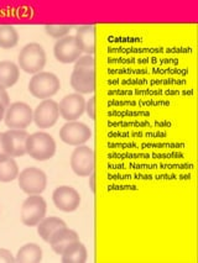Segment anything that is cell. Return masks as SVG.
Here are the masks:
<instances>
[{"label": "cell", "mask_w": 198, "mask_h": 263, "mask_svg": "<svg viewBox=\"0 0 198 263\" xmlns=\"http://www.w3.org/2000/svg\"><path fill=\"white\" fill-rule=\"evenodd\" d=\"M61 83L57 76L50 72H40L31 78L29 83V90L35 98L48 99L60 90Z\"/></svg>", "instance_id": "3957f363"}, {"label": "cell", "mask_w": 198, "mask_h": 263, "mask_svg": "<svg viewBox=\"0 0 198 263\" xmlns=\"http://www.w3.org/2000/svg\"><path fill=\"white\" fill-rule=\"evenodd\" d=\"M46 201L40 195H30L21 206V221L26 226H36L46 215Z\"/></svg>", "instance_id": "5b68a950"}, {"label": "cell", "mask_w": 198, "mask_h": 263, "mask_svg": "<svg viewBox=\"0 0 198 263\" xmlns=\"http://www.w3.org/2000/svg\"><path fill=\"white\" fill-rule=\"evenodd\" d=\"M47 185V177L45 172L35 167L25 168L19 176V186L29 195H40Z\"/></svg>", "instance_id": "277c9868"}, {"label": "cell", "mask_w": 198, "mask_h": 263, "mask_svg": "<svg viewBox=\"0 0 198 263\" xmlns=\"http://www.w3.org/2000/svg\"><path fill=\"white\" fill-rule=\"evenodd\" d=\"M33 112L25 103H14L5 111V125L11 130H24L32 122Z\"/></svg>", "instance_id": "8992f818"}, {"label": "cell", "mask_w": 198, "mask_h": 263, "mask_svg": "<svg viewBox=\"0 0 198 263\" xmlns=\"http://www.w3.org/2000/svg\"><path fill=\"white\" fill-rule=\"evenodd\" d=\"M2 139H3V134H0V154H4V149H3V142H2Z\"/></svg>", "instance_id": "f546056e"}, {"label": "cell", "mask_w": 198, "mask_h": 263, "mask_svg": "<svg viewBox=\"0 0 198 263\" xmlns=\"http://www.w3.org/2000/svg\"><path fill=\"white\" fill-rule=\"evenodd\" d=\"M45 30H46V33L48 36L53 39H63L66 37L67 33L71 30V26L69 25H47L45 26Z\"/></svg>", "instance_id": "603a6c76"}, {"label": "cell", "mask_w": 198, "mask_h": 263, "mask_svg": "<svg viewBox=\"0 0 198 263\" xmlns=\"http://www.w3.org/2000/svg\"><path fill=\"white\" fill-rule=\"evenodd\" d=\"M60 114L67 121H76L86 111V102L79 94H69L61 100Z\"/></svg>", "instance_id": "4fadbf2b"}, {"label": "cell", "mask_w": 198, "mask_h": 263, "mask_svg": "<svg viewBox=\"0 0 198 263\" xmlns=\"http://www.w3.org/2000/svg\"><path fill=\"white\" fill-rule=\"evenodd\" d=\"M96 30H94L93 25H87V26H81L77 30V33H76V41H77V45L79 50L84 53L89 54L94 53V48H96Z\"/></svg>", "instance_id": "2e32d148"}, {"label": "cell", "mask_w": 198, "mask_h": 263, "mask_svg": "<svg viewBox=\"0 0 198 263\" xmlns=\"http://www.w3.org/2000/svg\"><path fill=\"white\" fill-rule=\"evenodd\" d=\"M76 241H79V236L77 232L69 230V229L63 228L61 230L56 231L52 235V237L50 238L48 243L51 245L52 250L55 251L56 255H62L63 251H65L69 245L76 242Z\"/></svg>", "instance_id": "9a60e30c"}, {"label": "cell", "mask_w": 198, "mask_h": 263, "mask_svg": "<svg viewBox=\"0 0 198 263\" xmlns=\"http://www.w3.org/2000/svg\"><path fill=\"white\" fill-rule=\"evenodd\" d=\"M94 100L96 99H94V97H92L89 99V102L86 103V111L92 120H94V118H96V115H94Z\"/></svg>", "instance_id": "484cf974"}, {"label": "cell", "mask_w": 198, "mask_h": 263, "mask_svg": "<svg viewBox=\"0 0 198 263\" xmlns=\"http://www.w3.org/2000/svg\"><path fill=\"white\" fill-rule=\"evenodd\" d=\"M91 189H92V192L96 191V188H94V174L93 173L91 174Z\"/></svg>", "instance_id": "f1b7e54d"}, {"label": "cell", "mask_w": 198, "mask_h": 263, "mask_svg": "<svg viewBox=\"0 0 198 263\" xmlns=\"http://www.w3.org/2000/svg\"><path fill=\"white\" fill-rule=\"evenodd\" d=\"M26 154L31 156L33 160H50L56 154V142L48 134L35 133L27 137Z\"/></svg>", "instance_id": "6da1fadb"}, {"label": "cell", "mask_w": 198, "mask_h": 263, "mask_svg": "<svg viewBox=\"0 0 198 263\" xmlns=\"http://www.w3.org/2000/svg\"><path fill=\"white\" fill-rule=\"evenodd\" d=\"M19 176V167L13 157L0 154V182L9 183Z\"/></svg>", "instance_id": "d6986e66"}, {"label": "cell", "mask_w": 198, "mask_h": 263, "mask_svg": "<svg viewBox=\"0 0 198 263\" xmlns=\"http://www.w3.org/2000/svg\"><path fill=\"white\" fill-rule=\"evenodd\" d=\"M0 103H2L5 108L9 106V104H10V100H9V96H8L7 90H5V88H3L2 85H0Z\"/></svg>", "instance_id": "4316f807"}, {"label": "cell", "mask_w": 198, "mask_h": 263, "mask_svg": "<svg viewBox=\"0 0 198 263\" xmlns=\"http://www.w3.org/2000/svg\"><path fill=\"white\" fill-rule=\"evenodd\" d=\"M17 60L24 72L38 74L46 64V53L39 44H29L20 51Z\"/></svg>", "instance_id": "7a4b0ae2"}, {"label": "cell", "mask_w": 198, "mask_h": 263, "mask_svg": "<svg viewBox=\"0 0 198 263\" xmlns=\"http://www.w3.org/2000/svg\"><path fill=\"white\" fill-rule=\"evenodd\" d=\"M63 228H67V225L62 219L56 218V216H51V218L46 219L44 218L40 221V224L38 225V232L42 240L48 242L55 232L61 230V229Z\"/></svg>", "instance_id": "e0dca14e"}, {"label": "cell", "mask_w": 198, "mask_h": 263, "mask_svg": "<svg viewBox=\"0 0 198 263\" xmlns=\"http://www.w3.org/2000/svg\"><path fill=\"white\" fill-rule=\"evenodd\" d=\"M53 53L59 62L67 64L76 62L81 57L82 51L79 50L75 36H66L56 42Z\"/></svg>", "instance_id": "7c38bea8"}, {"label": "cell", "mask_w": 198, "mask_h": 263, "mask_svg": "<svg viewBox=\"0 0 198 263\" xmlns=\"http://www.w3.org/2000/svg\"><path fill=\"white\" fill-rule=\"evenodd\" d=\"M19 42V35L16 30L10 25H0V47L14 48Z\"/></svg>", "instance_id": "7402d4cb"}, {"label": "cell", "mask_w": 198, "mask_h": 263, "mask_svg": "<svg viewBox=\"0 0 198 263\" xmlns=\"http://www.w3.org/2000/svg\"><path fill=\"white\" fill-rule=\"evenodd\" d=\"M41 259L42 250L35 243H27L23 246L16 255V262L20 263H39Z\"/></svg>", "instance_id": "44dd1931"}, {"label": "cell", "mask_w": 198, "mask_h": 263, "mask_svg": "<svg viewBox=\"0 0 198 263\" xmlns=\"http://www.w3.org/2000/svg\"><path fill=\"white\" fill-rule=\"evenodd\" d=\"M20 77L19 67L13 62H0V85L3 88H10L17 83Z\"/></svg>", "instance_id": "ac0fdd59"}, {"label": "cell", "mask_w": 198, "mask_h": 263, "mask_svg": "<svg viewBox=\"0 0 198 263\" xmlns=\"http://www.w3.org/2000/svg\"><path fill=\"white\" fill-rule=\"evenodd\" d=\"M60 137L63 142L69 146H79L87 142L92 137V131L87 125L82 122L71 121L61 128Z\"/></svg>", "instance_id": "9c48e42d"}, {"label": "cell", "mask_w": 198, "mask_h": 263, "mask_svg": "<svg viewBox=\"0 0 198 263\" xmlns=\"http://www.w3.org/2000/svg\"><path fill=\"white\" fill-rule=\"evenodd\" d=\"M59 116V104L51 99H46L40 103V105L36 108L33 112V121H35L36 126L40 128H48L56 124Z\"/></svg>", "instance_id": "30bf717a"}, {"label": "cell", "mask_w": 198, "mask_h": 263, "mask_svg": "<svg viewBox=\"0 0 198 263\" xmlns=\"http://www.w3.org/2000/svg\"><path fill=\"white\" fill-rule=\"evenodd\" d=\"M0 262L11 263V262H15V259H14L13 255H11L8 250L0 249Z\"/></svg>", "instance_id": "d4e9b609"}, {"label": "cell", "mask_w": 198, "mask_h": 263, "mask_svg": "<svg viewBox=\"0 0 198 263\" xmlns=\"http://www.w3.org/2000/svg\"><path fill=\"white\" fill-rule=\"evenodd\" d=\"M5 116V106L0 103V121L3 120V118Z\"/></svg>", "instance_id": "83f0119b"}, {"label": "cell", "mask_w": 198, "mask_h": 263, "mask_svg": "<svg viewBox=\"0 0 198 263\" xmlns=\"http://www.w3.org/2000/svg\"><path fill=\"white\" fill-rule=\"evenodd\" d=\"M52 200L57 209L65 213H72L81 204V197L78 192L71 186H59L55 189Z\"/></svg>", "instance_id": "8fae6325"}, {"label": "cell", "mask_w": 198, "mask_h": 263, "mask_svg": "<svg viewBox=\"0 0 198 263\" xmlns=\"http://www.w3.org/2000/svg\"><path fill=\"white\" fill-rule=\"evenodd\" d=\"M26 131L24 130H9L3 134V149L4 154L10 157H23L26 154V141H27Z\"/></svg>", "instance_id": "ba28073f"}, {"label": "cell", "mask_w": 198, "mask_h": 263, "mask_svg": "<svg viewBox=\"0 0 198 263\" xmlns=\"http://www.w3.org/2000/svg\"><path fill=\"white\" fill-rule=\"evenodd\" d=\"M71 85L77 93H93L94 89H96V72H94V69H73V73L71 76Z\"/></svg>", "instance_id": "5bb4252c"}, {"label": "cell", "mask_w": 198, "mask_h": 263, "mask_svg": "<svg viewBox=\"0 0 198 263\" xmlns=\"http://www.w3.org/2000/svg\"><path fill=\"white\" fill-rule=\"evenodd\" d=\"M61 256L63 263H84L87 261V250L79 241H76L69 245Z\"/></svg>", "instance_id": "ffe728a7"}, {"label": "cell", "mask_w": 198, "mask_h": 263, "mask_svg": "<svg viewBox=\"0 0 198 263\" xmlns=\"http://www.w3.org/2000/svg\"><path fill=\"white\" fill-rule=\"evenodd\" d=\"M71 167L77 176L89 177L94 171V151L87 146H78L71 156Z\"/></svg>", "instance_id": "52a82bcc"}, {"label": "cell", "mask_w": 198, "mask_h": 263, "mask_svg": "<svg viewBox=\"0 0 198 263\" xmlns=\"http://www.w3.org/2000/svg\"><path fill=\"white\" fill-rule=\"evenodd\" d=\"M75 68L94 69V58L92 56L79 57L77 60V63L75 64Z\"/></svg>", "instance_id": "cb8c5ba5"}]
</instances>
